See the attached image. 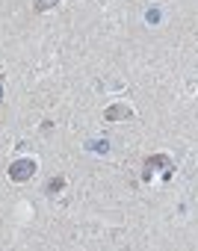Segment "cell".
<instances>
[{
  "label": "cell",
  "mask_w": 198,
  "mask_h": 251,
  "mask_svg": "<svg viewBox=\"0 0 198 251\" xmlns=\"http://www.w3.org/2000/svg\"><path fill=\"white\" fill-rule=\"evenodd\" d=\"M36 175V163L33 160H15L12 166H9V177L15 180V183H24V180H30Z\"/></svg>",
  "instance_id": "cell-1"
},
{
  "label": "cell",
  "mask_w": 198,
  "mask_h": 251,
  "mask_svg": "<svg viewBox=\"0 0 198 251\" xmlns=\"http://www.w3.org/2000/svg\"><path fill=\"white\" fill-rule=\"evenodd\" d=\"M104 115H107V121H124V118H130V106H124V103H116V106H110Z\"/></svg>",
  "instance_id": "cell-2"
},
{
  "label": "cell",
  "mask_w": 198,
  "mask_h": 251,
  "mask_svg": "<svg viewBox=\"0 0 198 251\" xmlns=\"http://www.w3.org/2000/svg\"><path fill=\"white\" fill-rule=\"evenodd\" d=\"M145 166H148V169H172V160L163 157V154H154V157H148Z\"/></svg>",
  "instance_id": "cell-3"
},
{
  "label": "cell",
  "mask_w": 198,
  "mask_h": 251,
  "mask_svg": "<svg viewBox=\"0 0 198 251\" xmlns=\"http://www.w3.org/2000/svg\"><path fill=\"white\" fill-rule=\"evenodd\" d=\"M59 3V0H36V12H48V9H53Z\"/></svg>",
  "instance_id": "cell-4"
},
{
  "label": "cell",
  "mask_w": 198,
  "mask_h": 251,
  "mask_svg": "<svg viewBox=\"0 0 198 251\" xmlns=\"http://www.w3.org/2000/svg\"><path fill=\"white\" fill-rule=\"evenodd\" d=\"M0 98H3V80H0Z\"/></svg>",
  "instance_id": "cell-5"
}]
</instances>
